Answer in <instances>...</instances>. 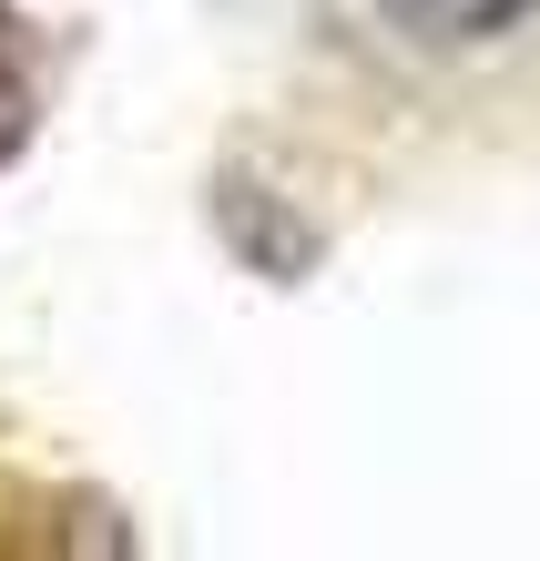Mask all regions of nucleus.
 Masks as SVG:
<instances>
[{
  "label": "nucleus",
  "mask_w": 540,
  "mask_h": 561,
  "mask_svg": "<svg viewBox=\"0 0 540 561\" xmlns=\"http://www.w3.org/2000/svg\"><path fill=\"white\" fill-rule=\"evenodd\" d=\"M378 21L418 51H490L520 21H540V0H378Z\"/></svg>",
  "instance_id": "nucleus-2"
},
{
  "label": "nucleus",
  "mask_w": 540,
  "mask_h": 561,
  "mask_svg": "<svg viewBox=\"0 0 540 561\" xmlns=\"http://www.w3.org/2000/svg\"><path fill=\"white\" fill-rule=\"evenodd\" d=\"M205 215H215L225 255L245 276H265V286H307L326 266V225L296 205L286 184H265L255 163H215V174H205Z\"/></svg>",
  "instance_id": "nucleus-1"
},
{
  "label": "nucleus",
  "mask_w": 540,
  "mask_h": 561,
  "mask_svg": "<svg viewBox=\"0 0 540 561\" xmlns=\"http://www.w3.org/2000/svg\"><path fill=\"white\" fill-rule=\"evenodd\" d=\"M42 134V61H31V21L0 0V163Z\"/></svg>",
  "instance_id": "nucleus-3"
}]
</instances>
